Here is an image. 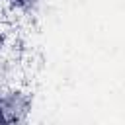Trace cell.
Here are the masks:
<instances>
[{"instance_id":"6da1fadb","label":"cell","mask_w":125,"mask_h":125,"mask_svg":"<svg viewBox=\"0 0 125 125\" xmlns=\"http://www.w3.org/2000/svg\"><path fill=\"white\" fill-rule=\"evenodd\" d=\"M0 105L8 123H21L31 111V94L21 86H4L0 88Z\"/></svg>"},{"instance_id":"7a4b0ae2","label":"cell","mask_w":125,"mask_h":125,"mask_svg":"<svg viewBox=\"0 0 125 125\" xmlns=\"http://www.w3.org/2000/svg\"><path fill=\"white\" fill-rule=\"evenodd\" d=\"M45 0H2V4L16 16H21V18H33L41 6H43Z\"/></svg>"},{"instance_id":"3957f363","label":"cell","mask_w":125,"mask_h":125,"mask_svg":"<svg viewBox=\"0 0 125 125\" xmlns=\"http://www.w3.org/2000/svg\"><path fill=\"white\" fill-rule=\"evenodd\" d=\"M0 123H8V121H6V115H4V111H2V105H0Z\"/></svg>"}]
</instances>
